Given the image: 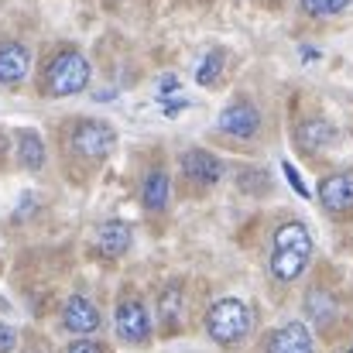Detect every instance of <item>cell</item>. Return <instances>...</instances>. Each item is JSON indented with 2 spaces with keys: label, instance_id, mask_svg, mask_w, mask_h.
I'll list each match as a JSON object with an SVG mask.
<instances>
[{
  "label": "cell",
  "instance_id": "3957f363",
  "mask_svg": "<svg viewBox=\"0 0 353 353\" xmlns=\"http://www.w3.org/2000/svg\"><path fill=\"white\" fill-rule=\"evenodd\" d=\"M86 83H90V62L76 48L59 52L45 69V90L52 97H72V93L86 90Z\"/></svg>",
  "mask_w": 353,
  "mask_h": 353
},
{
  "label": "cell",
  "instance_id": "9a60e30c",
  "mask_svg": "<svg viewBox=\"0 0 353 353\" xmlns=\"http://www.w3.org/2000/svg\"><path fill=\"white\" fill-rule=\"evenodd\" d=\"M130 247V227L127 223H107L103 230H100V250L107 254V257H117Z\"/></svg>",
  "mask_w": 353,
  "mask_h": 353
},
{
  "label": "cell",
  "instance_id": "7a4b0ae2",
  "mask_svg": "<svg viewBox=\"0 0 353 353\" xmlns=\"http://www.w3.org/2000/svg\"><path fill=\"white\" fill-rule=\"evenodd\" d=\"M250 326H254V312H250V305L240 302V299H220V302L210 309V316H206V333H210L220 347H227V350L247 340Z\"/></svg>",
  "mask_w": 353,
  "mask_h": 353
},
{
  "label": "cell",
  "instance_id": "8fae6325",
  "mask_svg": "<svg viewBox=\"0 0 353 353\" xmlns=\"http://www.w3.org/2000/svg\"><path fill=\"white\" fill-rule=\"evenodd\" d=\"M62 326H65L69 333H76V336H86V333H93V330L100 326V312L93 309L90 299L72 295V299L65 302V309H62Z\"/></svg>",
  "mask_w": 353,
  "mask_h": 353
},
{
  "label": "cell",
  "instance_id": "ffe728a7",
  "mask_svg": "<svg viewBox=\"0 0 353 353\" xmlns=\"http://www.w3.org/2000/svg\"><path fill=\"white\" fill-rule=\"evenodd\" d=\"M185 107H189V103H185L182 97H175V93H172V97H161V114H165V117H179Z\"/></svg>",
  "mask_w": 353,
  "mask_h": 353
},
{
  "label": "cell",
  "instance_id": "5bb4252c",
  "mask_svg": "<svg viewBox=\"0 0 353 353\" xmlns=\"http://www.w3.org/2000/svg\"><path fill=\"white\" fill-rule=\"evenodd\" d=\"M17 158H21V165H28L31 172H38V168L45 165V144H41V137H38L34 130H21V134H17Z\"/></svg>",
  "mask_w": 353,
  "mask_h": 353
},
{
  "label": "cell",
  "instance_id": "30bf717a",
  "mask_svg": "<svg viewBox=\"0 0 353 353\" xmlns=\"http://www.w3.org/2000/svg\"><path fill=\"white\" fill-rule=\"evenodd\" d=\"M182 172H185L192 182H199V185H216L220 175H223V165H220L216 154H210V151H203V148H192V151L182 154Z\"/></svg>",
  "mask_w": 353,
  "mask_h": 353
},
{
  "label": "cell",
  "instance_id": "4fadbf2b",
  "mask_svg": "<svg viewBox=\"0 0 353 353\" xmlns=\"http://www.w3.org/2000/svg\"><path fill=\"white\" fill-rule=\"evenodd\" d=\"M141 199L151 213H161L168 206V175L165 172H148V179L141 185Z\"/></svg>",
  "mask_w": 353,
  "mask_h": 353
},
{
  "label": "cell",
  "instance_id": "ba28073f",
  "mask_svg": "<svg viewBox=\"0 0 353 353\" xmlns=\"http://www.w3.org/2000/svg\"><path fill=\"white\" fill-rule=\"evenodd\" d=\"M31 69V48L21 41H3L0 45V83L3 86H17Z\"/></svg>",
  "mask_w": 353,
  "mask_h": 353
},
{
  "label": "cell",
  "instance_id": "277c9868",
  "mask_svg": "<svg viewBox=\"0 0 353 353\" xmlns=\"http://www.w3.org/2000/svg\"><path fill=\"white\" fill-rule=\"evenodd\" d=\"M114 144H117V130H114L110 123L83 120V123H76V130H72V148H76L83 158H107Z\"/></svg>",
  "mask_w": 353,
  "mask_h": 353
},
{
  "label": "cell",
  "instance_id": "44dd1931",
  "mask_svg": "<svg viewBox=\"0 0 353 353\" xmlns=\"http://www.w3.org/2000/svg\"><path fill=\"white\" fill-rule=\"evenodd\" d=\"M285 175H288V182H292V189H295V192H299L302 199H309V189H305V182H302V175H299V172H295V168H292L288 161H285Z\"/></svg>",
  "mask_w": 353,
  "mask_h": 353
},
{
  "label": "cell",
  "instance_id": "9c48e42d",
  "mask_svg": "<svg viewBox=\"0 0 353 353\" xmlns=\"http://www.w3.org/2000/svg\"><path fill=\"white\" fill-rule=\"evenodd\" d=\"M268 353H312V336L305 330V323H285L278 326L268 343H264Z\"/></svg>",
  "mask_w": 353,
  "mask_h": 353
},
{
  "label": "cell",
  "instance_id": "8992f818",
  "mask_svg": "<svg viewBox=\"0 0 353 353\" xmlns=\"http://www.w3.org/2000/svg\"><path fill=\"white\" fill-rule=\"evenodd\" d=\"M257 127H261V114H257V107L247 103V100H236V103H230V107L220 114V130L230 134V137H254Z\"/></svg>",
  "mask_w": 353,
  "mask_h": 353
},
{
  "label": "cell",
  "instance_id": "e0dca14e",
  "mask_svg": "<svg viewBox=\"0 0 353 353\" xmlns=\"http://www.w3.org/2000/svg\"><path fill=\"white\" fill-rule=\"evenodd\" d=\"M220 72H223V52H210V55L203 59L199 72H196V83H199V86H213V83L220 79Z\"/></svg>",
  "mask_w": 353,
  "mask_h": 353
},
{
  "label": "cell",
  "instance_id": "2e32d148",
  "mask_svg": "<svg viewBox=\"0 0 353 353\" xmlns=\"http://www.w3.org/2000/svg\"><path fill=\"white\" fill-rule=\"evenodd\" d=\"M309 316L319 323V326H330L333 319H336V305H333V299L326 295V292H309Z\"/></svg>",
  "mask_w": 353,
  "mask_h": 353
},
{
  "label": "cell",
  "instance_id": "d6986e66",
  "mask_svg": "<svg viewBox=\"0 0 353 353\" xmlns=\"http://www.w3.org/2000/svg\"><path fill=\"white\" fill-rule=\"evenodd\" d=\"M240 189H250V192H261V185H268V175L264 172H240Z\"/></svg>",
  "mask_w": 353,
  "mask_h": 353
},
{
  "label": "cell",
  "instance_id": "cb8c5ba5",
  "mask_svg": "<svg viewBox=\"0 0 353 353\" xmlns=\"http://www.w3.org/2000/svg\"><path fill=\"white\" fill-rule=\"evenodd\" d=\"M14 350V333L7 330V326H0V353Z\"/></svg>",
  "mask_w": 353,
  "mask_h": 353
},
{
  "label": "cell",
  "instance_id": "6da1fadb",
  "mask_svg": "<svg viewBox=\"0 0 353 353\" xmlns=\"http://www.w3.org/2000/svg\"><path fill=\"white\" fill-rule=\"evenodd\" d=\"M312 257V234L305 223L292 220V223H281L274 230V247H271V274L278 281H295L305 264Z\"/></svg>",
  "mask_w": 353,
  "mask_h": 353
},
{
  "label": "cell",
  "instance_id": "5b68a950",
  "mask_svg": "<svg viewBox=\"0 0 353 353\" xmlns=\"http://www.w3.org/2000/svg\"><path fill=\"white\" fill-rule=\"evenodd\" d=\"M117 336L123 340V343H144V340L151 336L148 309H144L137 299L120 302V309H117Z\"/></svg>",
  "mask_w": 353,
  "mask_h": 353
},
{
  "label": "cell",
  "instance_id": "7c38bea8",
  "mask_svg": "<svg viewBox=\"0 0 353 353\" xmlns=\"http://www.w3.org/2000/svg\"><path fill=\"white\" fill-rule=\"evenodd\" d=\"M333 141H336V130H333V123H326V120H305V123L295 130V144H299L302 151H309V154L330 148Z\"/></svg>",
  "mask_w": 353,
  "mask_h": 353
},
{
  "label": "cell",
  "instance_id": "52a82bcc",
  "mask_svg": "<svg viewBox=\"0 0 353 353\" xmlns=\"http://www.w3.org/2000/svg\"><path fill=\"white\" fill-rule=\"evenodd\" d=\"M319 203H323L333 216H343L347 210H353V175L340 172V175L323 179V185H319Z\"/></svg>",
  "mask_w": 353,
  "mask_h": 353
},
{
  "label": "cell",
  "instance_id": "d4e9b609",
  "mask_svg": "<svg viewBox=\"0 0 353 353\" xmlns=\"http://www.w3.org/2000/svg\"><path fill=\"white\" fill-rule=\"evenodd\" d=\"M347 353H353V347H350V350H347Z\"/></svg>",
  "mask_w": 353,
  "mask_h": 353
},
{
  "label": "cell",
  "instance_id": "7402d4cb",
  "mask_svg": "<svg viewBox=\"0 0 353 353\" xmlns=\"http://www.w3.org/2000/svg\"><path fill=\"white\" fill-rule=\"evenodd\" d=\"M65 353H103V347H100V343H93V340H76Z\"/></svg>",
  "mask_w": 353,
  "mask_h": 353
},
{
  "label": "cell",
  "instance_id": "ac0fdd59",
  "mask_svg": "<svg viewBox=\"0 0 353 353\" xmlns=\"http://www.w3.org/2000/svg\"><path fill=\"white\" fill-rule=\"evenodd\" d=\"M347 7H350V0H302V10L312 17H330V14H340Z\"/></svg>",
  "mask_w": 353,
  "mask_h": 353
},
{
  "label": "cell",
  "instance_id": "603a6c76",
  "mask_svg": "<svg viewBox=\"0 0 353 353\" xmlns=\"http://www.w3.org/2000/svg\"><path fill=\"white\" fill-rule=\"evenodd\" d=\"M172 93H179V79H175V76H165V79L158 83V97H172Z\"/></svg>",
  "mask_w": 353,
  "mask_h": 353
}]
</instances>
